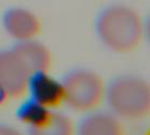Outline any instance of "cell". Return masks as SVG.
<instances>
[{
	"label": "cell",
	"instance_id": "1",
	"mask_svg": "<svg viewBox=\"0 0 150 135\" xmlns=\"http://www.w3.org/2000/svg\"><path fill=\"white\" fill-rule=\"evenodd\" d=\"M95 27L102 45L116 53L134 51L143 39L144 24L140 15L124 4L105 8L98 14Z\"/></svg>",
	"mask_w": 150,
	"mask_h": 135
},
{
	"label": "cell",
	"instance_id": "2",
	"mask_svg": "<svg viewBox=\"0 0 150 135\" xmlns=\"http://www.w3.org/2000/svg\"><path fill=\"white\" fill-rule=\"evenodd\" d=\"M105 102L122 121L144 120L150 112L149 83L137 75L116 76L105 84Z\"/></svg>",
	"mask_w": 150,
	"mask_h": 135
},
{
	"label": "cell",
	"instance_id": "3",
	"mask_svg": "<svg viewBox=\"0 0 150 135\" xmlns=\"http://www.w3.org/2000/svg\"><path fill=\"white\" fill-rule=\"evenodd\" d=\"M63 104L72 111L88 113L105 102V83L97 72L89 69H74L61 80Z\"/></svg>",
	"mask_w": 150,
	"mask_h": 135
},
{
	"label": "cell",
	"instance_id": "4",
	"mask_svg": "<svg viewBox=\"0 0 150 135\" xmlns=\"http://www.w3.org/2000/svg\"><path fill=\"white\" fill-rule=\"evenodd\" d=\"M32 71L14 48L0 50V96L2 99H21L28 92Z\"/></svg>",
	"mask_w": 150,
	"mask_h": 135
},
{
	"label": "cell",
	"instance_id": "5",
	"mask_svg": "<svg viewBox=\"0 0 150 135\" xmlns=\"http://www.w3.org/2000/svg\"><path fill=\"white\" fill-rule=\"evenodd\" d=\"M6 33L16 43L35 39L41 32V22L33 11L22 7L8 9L2 16Z\"/></svg>",
	"mask_w": 150,
	"mask_h": 135
},
{
	"label": "cell",
	"instance_id": "6",
	"mask_svg": "<svg viewBox=\"0 0 150 135\" xmlns=\"http://www.w3.org/2000/svg\"><path fill=\"white\" fill-rule=\"evenodd\" d=\"M32 100L49 109H57L63 105V87L61 81L50 76L49 72L32 75L28 92Z\"/></svg>",
	"mask_w": 150,
	"mask_h": 135
},
{
	"label": "cell",
	"instance_id": "7",
	"mask_svg": "<svg viewBox=\"0 0 150 135\" xmlns=\"http://www.w3.org/2000/svg\"><path fill=\"white\" fill-rule=\"evenodd\" d=\"M75 135H125V129L122 120L113 113L97 109L85 113Z\"/></svg>",
	"mask_w": 150,
	"mask_h": 135
},
{
	"label": "cell",
	"instance_id": "8",
	"mask_svg": "<svg viewBox=\"0 0 150 135\" xmlns=\"http://www.w3.org/2000/svg\"><path fill=\"white\" fill-rule=\"evenodd\" d=\"M30 67L33 75L41 72H49L52 64V56L48 47L36 38L26 41L15 43L13 46Z\"/></svg>",
	"mask_w": 150,
	"mask_h": 135
},
{
	"label": "cell",
	"instance_id": "9",
	"mask_svg": "<svg viewBox=\"0 0 150 135\" xmlns=\"http://www.w3.org/2000/svg\"><path fill=\"white\" fill-rule=\"evenodd\" d=\"M76 126L70 117L53 110L49 119L36 128L28 129V135H75Z\"/></svg>",
	"mask_w": 150,
	"mask_h": 135
},
{
	"label": "cell",
	"instance_id": "10",
	"mask_svg": "<svg viewBox=\"0 0 150 135\" xmlns=\"http://www.w3.org/2000/svg\"><path fill=\"white\" fill-rule=\"evenodd\" d=\"M53 110L56 109L46 108L44 106L37 104L36 101L28 99L21 106L19 118L23 123L26 124L28 129L36 128L48 120Z\"/></svg>",
	"mask_w": 150,
	"mask_h": 135
},
{
	"label": "cell",
	"instance_id": "11",
	"mask_svg": "<svg viewBox=\"0 0 150 135\" xmlns=\"http://www.w3.org/2000/svg\"><path fill=\"white\" fill-rule=\"evenodd\" d=\"M0 135H24L22 132L7 123H0Z\"/></svg>",
	"mask_w": 150,
	"mask_h": 135
},
{
	"label": "cell",
	"instance_id": "12",
	"mask_svg": "<svg viewBox=\"0 0 150 135\" xmlns=\"http://www.w3.org/2000/svg\"><path fill=\"white\" fill-rule=\"evenodd\" d=\"M0 99H2V97H1V96H0Z\"/></svg>",
	"mask_w": 150,
	"mask_h": 135
}]
</instances>
